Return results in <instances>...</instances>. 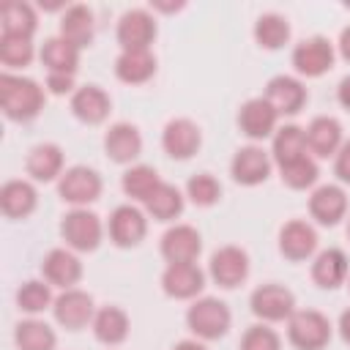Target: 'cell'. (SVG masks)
<instances>
[{"mask_svg":"<svg viewBox=\"0 0 350 350\" xmlns=\"http://www.w3.org/2000/svg\"><path fill=\"white\" fill-rule=\"evenodd\" d=\"M46 107V88L33 77L3 71L0 74V109L11 123H30Z\"/></svg>","mask_w":350,"mask_h":350,"instance_id":"cell-1","label":"cell"},{"mask_svg":"<svg viewBox=\"0 0 350 350\" xmlns=\"http://www.w3.org/2000/svg\"><path fill=\"white\" fill-rule=\"evenodd\" d=\"M232 312L230 306L216 295H200L186 309V328L200 342H219L230 334Z\"/></svg>","mask_w":350,"mask_h":350,"instance_id":"cell-2","label":"cell"},{"mask_svg":"<svg viewBox=\"0 0 350 350\" xmlns=\"http://www.w3.org/2000/svg\"><path fill=\"white\" fill-rule=\"evenodd\" d=\"M60 238L77 254L96 252L107 238V221L90 208H68L60 219Z\"/></svg>","mask_w":350,"mask_h":350,"instance_id":"cell-3","label":"cell"},{"mask_svg":"<svg viewBox=\"0 0 350 350\" xmlns=\"http://www.w3.org/2000/svg\"><path fill=\"white\" fill-rule=\"evenodd\" d=\"M334 339V323L320 309H295L287 320V342L295 350H325Z\"/></svg>","mask_w":350,"mask_h":350,"instance_id":"cell-4","label":"cell"},{"mask_svg":"<svg viewBox=\"0 0 350 350\" xmlns=\"http://www.w3.org/2000/svg\"><path fill=\"white\" fill-rule=\"evenodd\" d=\"M336 63V44L325 36H309L301 38L290 52V66L298 74V79H320L325 77Z\"/></svg>","mask_w":350,"mask_h":350,"instance_id":"cell-5","label":"cell"},{"mask_svg":"<svg viewBox=\"0 0 350 350\" xmlns=\"http://www.w3.org/2000/svg\"><path fill=\"white\" fill-rule=\"evenodd\" d=\"M249 309L252 314L257 317V323H287L298 304H295V293L279 282H265V284H257L249 295Z\"/></svg>","mask_w":350,"mask_h":350,"instance_id":"cell-6","label":"cell"},{"mask_svg":"<svg viewBox=\"0 0 350 350\" xmlns=\"http://www.w3.org/2000/svg\"><path fill=\"white\" fill-rule=\"evenodd\" d=\"M159 36V22L150 8H129L115 25V38L120 52H150Z\"/></svg>","mask_w":350,"mask_h":350,"instance_id":"cell-7","label":"cell"},{"mask_svg":"<svg viewBox=\"0 0 350 350\" xmlns=\"http://www.w3.org/2000/svg\"><path fill=\"white\" fill-rule=\"evenodd\" d=\"M148 235V213L137 202H123L109 211L107 238L118 249H137Z\"/></svg>","mask_w":350,"mask_h":350,"instance_id":"cell-8","label":"cell"},{"mask_svg":"<svg viewBox=\"0 0 350 350\" xmlns=\"http://www.w3.org/2000/svg\"><path fill=\"white\" fill-rule=\"evenodd\" d=\"M249 273H252V260H249V252L243 246L224 243L208 260V279L221 290L241 287L249 279Z\"/></svg>","mask_w":350,"mask_h":350,"instance_id":"cell-9","label":"cell"},{"mask_svg":"<svg viewBox=\"0 0 350 350\" xmlns=\"http://www.w3.org/2000/svg\"><path fill=\"white\" fill-rule=\"evenodd\" d=\"M104 191V180L101 172L88 167V164H74L68 167L60 180H57V197L71 205V208H88L93 205Z\"/></svg>","mask_w":350,"mask_h":350,"instance_id":"cell-10","label":"cell"},{"mask_svg":"<svg viewBox=\"0 0 350 350\" xmlns=\"http://www.w3.org/2000/svg\"><path fill=\"white\" fill-rule=\"evenodd\" d=\"M96 301L88 290L82 287H71V290H60L55 295V304H52V317L60 328L66 331H82L93 323L96 317Z\"/></svg>","mask_w":350,"mask_h":350,"instance_id":"cell-11","label":"cell"},{"mask_svg":"<svg viewBox=\"0 0 350 350\" xmlns=\"http://www.w3.org/2000/svg\"><path fill=\"white\" fill-rule=\"evenodd\" d=\"M235 126H238V131L246 139H252L257 145V142L271 139L276 134V129H279V112L268 104L265 96H254V98H246L238 107Z\"/></svg>","mask_w":350,"mask_h":350,"instance_id":"cell-12","label":"cell"},{"mask_svg":"<svg viewBox=\"0 0 350 350\" xmlns=\"http://www.w3.org/2000/svg\"><path fill=\"white\" fill-rule=\"evenodd\" d=\"M273 172V159H271V150H265L262 145H243L232 153L230 159V175L238 186H246V189H254V186H262Z\"/></svg>","mask_w":350,"mask_h":350,"instance_id":"cell-13","label":"cell"},{"mask_svg":"<svg viewBox=\"0 0 350 350\" xmlns=\"http://www.w3.org/2000/svg\"><path fill=\"white\" fill-rule=\"evenodd\" d=\"M276 246H279V254L287 260V262H306L317 254V246H320V235L314 230L312 221L306 219H290L279 227V235H276Z\"/></svg>","mask_w":350,"mask_h":350,"instance_id":"cell-14","label":"cell"},{"mask_svg":"<svg viewBox=\"0 0 350 350\" xmlns=\"http://www.w3.org/2000/svg\"><path fill=\"white\" fill-rule=\"evenodd\" d=\"M208 284V271L197 262H175L161 271V290L172 301H197Z\"/></svg>","mask_w":350,"mask_h":350,"instance_id":"cell-15","label":"cell"},{"mask_svg":"<svg viewBox=\"0 0 350 350\" xmlns=\"http://www.w3.org/2000/svg\"><path fill=\"white\" fill-rule=\"evenodd\" d=\"M262 96L268 98V104L279 112V118H295L298 112H304V107L309 104V90L306 85L293 77V74H276L265 82Z\"/></svg>","mask_w":350,"mask_h":350,"instance_id":"cell-16","label":"cell"},{"mask_svg":"<svg viewBox=\"0 0 350 350\" xmlns=\"http://www.w3.org/2000/svg\"><path fill=\"white\" fill-rule=\"evenodd\" d=\"M202 148V129L191 118H172L161 129V150L172 161H189Z\"/></svg>","mask_w":350,"mask_h":350,"instance_id":"cell-17","label":"cell"},{"mask_svg":"<svg viewBox=\"0 0 350 350\" xmlns=\"http://www.w3.org/2000/svg\"><path fill=\"white\" fill-rule=\"evenodd\" d=\"M309 216L314 219V224L320 227H336L342 219H347V191L339 183H320L312 189L309 194Z\"/></svg>","mask_w":350,"mask_h":350,"instance_id":"cell-18","label":"cell"},{"mask_svg":"<svg viewBox=\"0 0 350 350\" xmlns=\"http://www.w3.org/2000/svg\"><path fill=\"white\" fill-rule=\"evenodd\" d=\"M159 252L167 265L197 262V257L202 254V235L194 224H172L159 238Z\"/></svg>","mask_w":350,"mask_h":350,"instance_id":"cell-19","label":"cell"},{"mask_svg":"<svg viewBox=\"0 0 350 350\" xmlns=\"http://www.w3.org/2000/svg\"><path fill=\"white\" fill-rule=\"evenodd\" d=\"M82 273H85L82 260L68 246H55L41 257V279L49 282L52 287L71 290L82 282Z\"/></svg>","mask_w":350,"mask_h":350,"instance_id":"cell-20","label":"cell"},{"mask_svg":"<svg viewBox=\"0 0 350 350\" xmlns=\"http://www.w3.org/2000/svg\"><path fill=\"white\" fill-rule=\"evenodd\" d=\"M68 109L85 126H101L112 112V96L101 85L88 82L74 90V96L68 98Z\"/></svg>","mask_w":350,"mask_h":350,"instance_id":"cell-21","label":"cell"},{"mask_svg":"<svg viewBox=\"0 0 350 350\" xmlns=\"http://www.w3.org/2000/svg\"><path fill=\"white\" fill-rule=\"evenodd\" d=\"M104 153L112 164L131 167L142 156V134L134 123L118 120L104 131Z\"/></svg>","mask_w":350,"mask_h":350,"instance_id":"cell-22","label":"cell"},{"mask_svg":"<svg viewBox=\"0 0 350 350\" xmlns=\"http://www.w3.org/2000/svg\"><path fill=\"white\" fill-rule=\"evenodd\" d=\"M66 153L57 142H38L27 150L25 159V172L30 175L33 183H55L66 172Z\"/></svg>","mask_w":350,"mask_h":350,"instance_id":"cell-23","label":"cell"},{"mask_svg":"<svg viewBox=\"0 0 350 350\" xmlns=\"http://www.w3.org/2000/svg\"><path fill=\"white\" fill-rule=\"evenodd\" d=\"M38 208V189L27 178H8L0 186V211L11 221H22L33 216Z\"/></svg>","mask_w":350,"mask_h":350,"instance_id":"cell-24","label":"cell"},{"mask_svg":"<svg viewBox=\"0 0 350 350\" xmlns=\"http://www.w3.org/2000/svg\"><path fill=\"white\" fill-rule=\"evenodd\" d=\"M309 276H312V282H314L320 290H336V287L347 284L350 260H347L345 249H339V246L320 249V252L312 257Z\"/></svg>","mask_w":350,"mask_h":350,"instance_id":"cell-25","label":"cell"},{"mask_svg":"<svg viewBox=\"0 0 350 350\" xmlns=\"http://www.w3.org/2000/svg\"><path fill=\"white\" fill-rule=\"evenodd\" d=\"M57 36L66 38L68 44H74L79 52L93 46V38H96V14H93V8L85 5V3H71L60 14Z\"/></svg>","mask_w":350,"mask_h":350,"instance_id":"cell-26","label":"cell"},{"mask_svg":"<svg viewBox=\"0 0 350 350\" xmlns=\"http://www.w3.org/2000/svg\"><path fill=\"white\" fill-rule=\"evenodd\" d=\"M345 142V129L334 115H317L306 126V150L314 159H334Z\"/></svg>","mask_w":350,"mask_h":350,"instance_id":"cell-27","label":"cell"},{"mask_svg":"<svg viewBox=\"0 0 350 350\" xmlns=\"http://www.w3.org/2000/svg\"><path fill=\"white\" fill-rule=\"evenodd\" d=\"M90 331H93V336H96L98 345L118 347L131 334V317H129V312L123 306L107 304V306H98L96 309V317L90 323Z\"/></svg>","mask_w":350,"mask_h":350,"instance_id":"cell-28","label":"cell"},{"mask_svg":"<svg viewBox=\"0 0 350 350\" xmlns=\"http://www.w3.org/2000/svg\"><path fill=\"white\" fill-rule=\"evenodd\" d=\"M309 156L306 150V129L298 123H284L276 129V134L271 137V159L276 167L293 164L298 159Z\"/></svg>","mask_w":350,"mask_h":350,"instance_id":"cell-29","label":"cell"},{"mask_svg":"<svg viewBox=\"0 0 350 350\" xmlns=\"http://www.w3.org/2000/svg\"><path fill=\"white\" fill-rule=\"evenodd\" d=\"M252 36H254V44L260 49H268V52H276L282 49L284 44H290L293 38V27H290V19L279 11H265L254 19V27H252Z\"/></svg>","mask_w":350,"mask_h":350,"instance_id":"cell-30","label":"cell"},{"mask_svg":"<svg viewBox=\"0 0 350 350\" xmlns=\"http://www.w3.org/2000/svg\"><path fill=\"white\" fill-rule=\"evenodd\" d=\"M142 208H145L148 219L167 224V221L180 219V213H183V208H186V194H183L175 183L161 180V186L142 202Z\"/></svg>","mask_w":350,"mask_h":350,"instance_id":"cell-31","label":"cell"},{"mask_svg":"<svg viewBox=\"0 0 350 350\" xmlns=\"http://www.w3.org/2000/svg\"><path fill=\"white\" fill-rule=\"evenodd\" d=\"M0 27L3 36H22L33 38L38 30V11L33 3L25 0H5L0 8Z\"/></svg>","mask_w":350,"mask_h":350,"instance_id":"cell-32","label":"cell"},{"mask_svg":"<svg viewBox=\"0 0 350 350\" xmlns=\"http://www.w3.org/2000/svg\"><path fill=\"white\" fill-rule=\"evenodd\" d=\"M79 55L82 52L60 36L44 38V44L38 49V57L46 66V74H77L79 71Z\"/></svg>","mask_w":350,"mask_h":350,"instance_id":"cell-33","label":"cell"},{"mask_svg":"<svg viewBox=\"0 0 350 350\" xmlns=\"http://www.w3.org/2000/svg\"><path fill=\"white\" fill-rule=\"evenodd\" d=\"M112 68L123 85H145L156 77L159 60L153 52H120Z\"/></svg>","mask_w":350,"mask_h":350,"instance_id":"cell-34","label":"cell"},{"mask_svg":"<svg viewBox=\"0 0 350 350\" xmlns=\"http://www.w3.org/2000/svg\"><path fill=\"white\" fill-rule=\"evenodd\" d=\"M16 350H57L55 328L41 317H25L14 325Z\"/></svg>","mask_w":350,"mask_h":350,"instance_id":"cell-35","label":"cell"},{"mask_svg":"<svg viewBox=\"0 0 350 350\" xmlns=\"http://www.w3.org/2000/svg\"><path fill=\"white\" fill-rule=\"evenodd\" d=\"M159 186H161V175L150 164H131L120 175V189L129 197V202H145Z\"/></svg>","mask_w":350,"mask_h":350,"instance_id":"cell-36","label":"cell"},{"mask_svg":"<svg viewBox=\"0 0 350 350\" xmlns=\"http://www.w3.org/2000/svg\"><path fill=\"white\" fill-rule=\"evenodd\" d=\"M16 309L27 317H38L41 312L52 309L55 304V293H52V284L44 282V279H27L16 287Z\"/></svg>","mask_w":350,"mask_h":350,"instance_id":"cell-37","label":"cell"},{"mask_svg":"<svg viewBox=\"0 0 350 350\" xmlns=\"http://www.w3.org/2000/svg\"><path fill=\"white\" fill-rule=\"evenodd\" d=\"M279 178L287 189L293 191H306V189H314L317 180H320V164L314 156H304L293 164H284L279 167Z\"/></svg>","mask_w":350,"mask_h":350,"instance_id":"cell-38","label":"cell"},{"mask_svg":"<svg viewBox=\"0 0 350 350\" xmlns=\"http://www.w3.org/2000/svg\"><path fill=\"white\" fill-rule=\"evenodd\" d=\"M183 194H186V200H189L191 205H197V208H213V205L221 200L224 189H221V183H219L216 175H211V172H194V175L186 180Z\"/></svg>","mask_w":350,"mask_h":350,"instance_id":"cell-39","label":"cell"},{"mask_svg":"<svg viewBox=\"0 0 350 350\" xmlns=\"http://www.w3.org/2000/svg\"><path fill=\"white\" fill-rule=\"evenodd\" d=\"M36 57V46L33 38H22V36H3L0 33V63L5 66V71L14 68H25L30 66Z\"/></svg>","mask_w":350,"mask_h":350,"instance_id":"cell-40","label":"cell"},{"mask_svg":"<svg viewBox=\"0 0 350 350\" xmlns=\"http://www.w3.org/2000/svg\"><path fill=\"white\" fill-rule=\"evenodd\" d=\"M238 350H282V336L268 323H252L241 334Z\"/></svg>","mask_w":350,"mask_h":350,"instance_id":"cell-41","label":"cell"},{"mask_svg":"<svg viewBox=\"0 0 350 350\" xmlns=\"http://www.w3.org/2000/svg\"><path fill=\"white\" fill-rule=\"evenodd\" d=\"M44 88H46V93H52V96H68V98H71L79 85H77V74H46Z\"/></svg>","mask_w":350,"mask_h":350,"instance_id":"cell-42","label":"cell"},{"mask_svg":"<svg viewBox=\"0 0 350 350\" xmlns=\"http://www.w3.org/2000/svg\"><path fill=\"white\" fill-rule=\"evenodd\" d=\"M334 175L339 183H350V139H345L339 153L334 156Z\"/></svg>","mask_w":350,"mask_h":350,"instance_id":"cell-43","label":"cell"},{"mask_svg":"<svg viewBox=\"0 0 350 350\" xmlns=\"http://www.w3.org/2000/svg\"><path fill=\"white\" fill-rule=\"evenodd\" d=\"M153 14H178V11H183L186 8V3L183 0H178V3H167V0H150V5H148Z\"/></svg>","mask_w":350,"mask_h":350,"instance_id":"cell-44","label":"cell"},{"mask_svg":"<svg viewBox=\"0 0 350 350\" xmlns=\"http://www.w3.org/2000/svg\"><path fill=\"white\" fill-rule=\"evenodd\" d=\"M336 101H339V107H342V109H347V112H350V74H347V77H342V79H339V85H336Z\"/></svg>","mask_w":350,"mask_h":350,"instance_id":"cell-45","label":"cell"},{"mask_svg":"<svg viewBox=\"0 0 350 350\" xmlns=\"http://www.w3.org/2000/svg\"><path fill=\"white\" fill-rule=\"evenodd\" d=\"M336 55H339L345 63H350V25H347V27H342V33H339V41H336Z\"/></svg>","mask_w":350,"mask_h":350,"instance_id":"cell-46","label":"cell"},{"mask_svg":"<svg viewBox=\"0 0 350 350\" xmlns=\"http://www.w3.org/2000/svg\"><path fill=\"white\" fill-rule=\"evenodd\" d=\"M336 334H339V339L350 347V306L339 314V320H336Z\"/></svg>","mask_w":350,"mask_h":350,"instance_id":"cell-47","label":"cell"},{"mask_svg":"<svg viewBox=\"0 0 350 350\" xmlns=\"http://www.w3.org/2000/svg\"><path fill=\"white\" fill-rule=\"evenodd\" d=\"M172 350H208L205 347V342H200V339H180V342H175V347Z\"/></svg>","mask_w":350,"mask_h":350,"instance_id":"cell-48","label":"cell"},{"mask_svg":"<svg viewBox=\"0 0 350 350\" xmlns=\"http://www.w3.org/2000/svg\"><path fill=\"white\" fill-rule=\"evenodd\" d=\"M347 238H350V219H347Z\"/></svg>","mask_w":350,"mask_h":350,"instance_id":"cell-49","label":"cell"},{"mask_svg":"<svg viewBox=\"0 0 350 350\" xmlns=\"http://www.w3.org/2000/svg\"><path fill=\"white\" fill-rule=\"evenodd\" d=\"M347 290H350V276H347Z\"/></svg>","mask_w":350,"mask_h":350,"instance_id":"cell-50","label":"cell"}]
</instances>
